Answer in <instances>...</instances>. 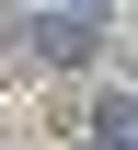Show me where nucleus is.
<instances>
[{
	"label": "nucleus",
	"instance_id": "f257e3e1",
	"mask_svg": "<svg viewBox=\"0 0 138 150\" xmlns=\"http://www.w3.org/2000/svg\"><path fill=\"white\" fill-rule=\"evenodd\" d=\"M92 139H104V150H138V93H104V104H92Z\"/></svg>",
	"mask_w": 138,
	"mask_h": 150
}]
</instances>
